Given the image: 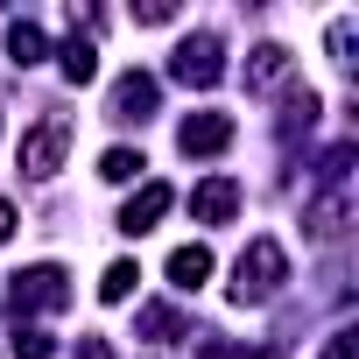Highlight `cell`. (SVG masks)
<instances>
[{
    "label": "cell",
    "instance_id": "obj_9",
    "mask_svg": "<svg viewBox=\"0 0 359 359\" xmlns=\"http://www.w3.org/2000/svg\"><path fill=\"white\" fill-rule=\"evenodd\" d=\"M205 275H212V254H205V247H176V254H169V282L184 289V296H191Z\"/></svg>",
    "mask_w": 359,
    "mask_h": 359
},
{
    "label": "cell",
    "instance_id": "obj_11",
    "mask_svg": "<svg viewBox=\"0 0 359 359\" xmlns=\"http://www.w3.org/2000/svg\"><path fill=\"white\" fill-rule=\"evenodd\" d=\"M64 78H71V85H92V78H99V50H92V43H64Z\"/></svg>",
    "mask_w": 359,
    "mask_h": 359
},
{
    "label": "cell",
    "instance_id": "obj_13",
    "mask_svg": "<svg viewBox=\"0 0 359 359\" xmlns=\"http://www.w3.org/2000/svg\"><path fill=\"white\" fill-rule=\"evenodd\" d=\"M134 282H141V268H134V261H113V268H106V282H99V296H106V303H127V296H134Z\"/></svg>",
    "mask_w": 359,
    "mask_h": 359
},
{
    "label": "cell",
    "instance_id": "obj_12",
    "mask_svg": "<svg viewBox=\"0 0 359 359\" xmlns=\"http://www.w3.org/2000/svg\"><path fill=\"white\" fill-rule=\"evenodd\" d=\"M8 50H15V64H43V29L36 22H15L8 29Z\"/></svg>",
    "mask_w": 359,
    "mask_h": 359
},
{
    "label": "cell",
    "instance_id": "obj_15",
    "mask_svg": "<svg viewBox=\"0 0 359 359\" xmlns=\"http://www.w3.org/2000/svg\"><path fill=\"white\" fill-rule=\"evenodd\" d=\"M141 331H148V338H176V331H184V317L155 303V310H141Z\"/></svg>",
    "mask_w": 359,
    "mask_h": 359
},
{
    "label": "cell",
    "instance_id": "obj_3",
    "mask_svg": "<svg viewBox=\"0 0 359 359\" xmlns=\"http://www.w3.org/2000/svg\"><path fill=\"white\" fill-rule=\"evenodd\" d=\"M71 113H43V127L22 141V169L29 176H57V162H64V148H71Z\"/></svg>",
    "mask_w": 359,
    "mask_h": 359
},
{
    "label": "cell",
    "instance_id": "obj_19",
    "mask_svg": "<svg viewBox=\"0 0 359 359\" xmlns=\"http://www.w3.org/2000/svg\"><path fill=\"white\" fill-rule=\"evenodd\" d=\"M15 233V205H0V240H8Z\"/></svg>",
    "mask_w": 359,
    "mask_h": 359
},
{
    "label": "cell",
    "instance_id": "obj_5",
    "mask_svg": "<svg viewBox=\"0 0 359 359\" xmlns=\"http://www.w3.org/2000/svg\"><path fill=\"white\" fill-rule=\"evenodd\" d=\"M233 141V120L226 113H191L184 127H176V148H184V155H219Z\"/></svg>",
    "mask_w": 359,
    "mask_h": 359
},
{
    "label": "cell",
    "instance_id": "obj_10",
    "mask_svg": "<svg viewBox=\"0 0 359 359\" xmlns=\"http://www.w3.org/2000/svg\"><path fill=\"white\" fill-rule=\"evenodd\" d=\"M275 78H289V50H254V64H247V92H268Z\"/></svg>",
    "mask_w": 359,
    "mask_h": 359
},
{
    "label": "cell",
    "instance_id": "obj_4",
    "mask_svg": "<svg viewBox=\"0 0 359 359\" xmlns=\"http://www.w3.org/2000/svg\"><path fill=\"white\" fill-rule=\"evenodd\" d=\"M64 268H29V275H15V310H64Z\"/></svg>",
    "mask_w": 359,
    "mask_h": 359
},
{
    "label": "cell",
    "instance_id": "obj_8",
    "mask_svg": "<svg viewBox=\"0 0 359 359\" xmlns=\"http://www.w3.org/2000/svg\"><path fill=\"white\" fill-rule=\"evenodd\" d=\"M169 205H176V191H169V184H141V191L127 198V212H120V226H127V233H148V226H155V219H162Z\"/></svg>",
    "mask_w": 359,
    "mask_h": 359
},
{
    "label": "cell",
    "instance_id": "obj_16",
    "mask_svg": "<svg viewBox=\"0 0 359 359\" xmlns=\"http://www.w3.org/2000/svg\"><path fill=\"white\" fill-rule=\"evenodd\" d=\"M15 359H50V338H43V331H22V338H15Z\"/></svg>",
    "mask_w": 359,
    "mask_h": 359
},
{
    "label": "cell",
    "instance_id": "obj_1",
    "mask_svg": "<svg viewBox=\"0 0 359 359\" xmlns=\"http://www.w3.org/2000/svg\"><path fill=\"white\" fill-rule=\"evenodd\" d=\"M282 282H289V254L275 240H247V254L233 268V303H268Z\"/></svg>",
    "mask_w": 359,
    "mask_h": 359
},
{
    "label": "cell",
    "instance_id": "obj_7",
    "mask_svg": "<svg viewBox=\"0 0 359 359\" xmlns=\"http://www.w3.org/2000/svg\"><path fill=\"white\" fill-rule=\"evenodd\" d=\"M233 205H240V184H233V176H205V184L191 191V212H198L205 226H226Z\"/></svg>",
    "mask_w": 359,
    "mask_h": 359
},
{
    "label": "cell",
    "instance_id": "obj_17",
    "mask_svg": "<svg viewBox=\"0 0 359 359\" xmlns=\"http://www.w3.org/2000/svg\"><path fill=\"white\" fill-rule=\"evenodd\" d=\"M198 359H261V352H254V345H205Z\"/></svg>",
    "mask_w": 359,
    "mask_h": 359
},
{
    "label": "cell",
    "instance_id": "obj_14",
    "mask_svg": "<svg viewBox=\"0 0 359 359\" xmlns=\"http://www.w3.org/2000/svg\"><path fill=\"white\" fill-rule=\"evenodd\" d=\"M141 169H148V162H141L134 148H113V155L99 162V176H113V184H127V176H141Z\"/></svg>",
    "mask_w": 359,
    "mask_h": 359
},
{
    "label": "cell",
    "instance_id": "obj_2",
    "mask_svg": "<svg viewBox=\"0 0 359 359\" xmlns=\"http://www.w3.org/2000/svg\"><path fill=\"white\" fill-rule=\"evenodd\" d=\"M184 85H219L226 78V43L212 36V29H198V36H184L176 43V64H169Z\"/></svg>",
    "mask_w": 359,
    "mask_h": 359
},
{
    "label": "cell",
    "instance_id": "obj_18",
    "mask_svg": "<svg viewBox=\"0 0 359 359\" xmlns=\"http://www.w3.org/2000/svg\"><path fill=\"white\" fill-rule=\"evenodd\" d=\"M78 359H113V345L106 338H78Z\"/></svg>",
    "mask_w": 359,
    "mask_h": 359
},
{
    "label": "cell",
    "instance_id": "obj_6",
    "mask_svg": "<svg viewBox=\"0 0 359 359\" xmlns=\"http://www.w3.org/2000/svg\"><path fill=\"white\" fill-rule=\"evenodd\" d=\"M155 92H162V85H155L148 71H127V78L113 85L106 113H113V120H148V113H155Z\"/></svg>",
    "mask_w": 359,
    "mask_h": 359
}]
</instances>
